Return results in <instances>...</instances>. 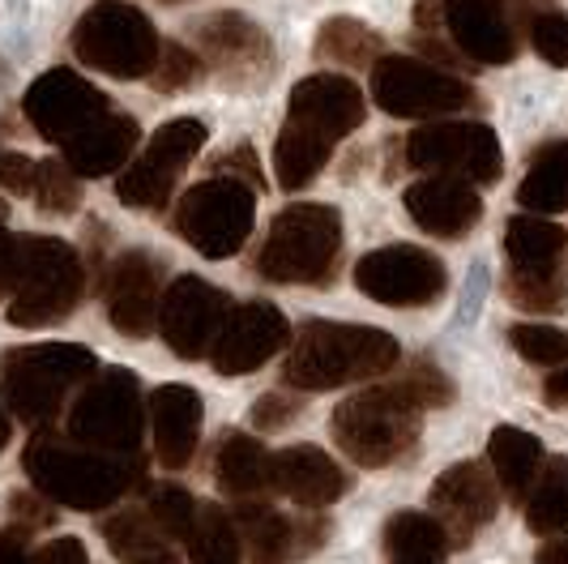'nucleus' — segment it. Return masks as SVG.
I'll return each mask as SVG.
<instances>
[{
    "instance_id": "8",
    "label": "nucleus",
    "mask_w": 568,
    "mask_h": 564,
    "mask_svg": "<svg viewBox=\"0 0 568 564\" xmlns=\"http://www.w3.org/2000/svg\"><path fill=\"white\" fill-rule=\"evenodd\" d=\"M145 432V397L142 385L129 367H103L90 376L82 397L69 406L64 436L78 441L85 450L133 457L142 450Z\"/></svg>"
},
{
    "instance_id": "12",
    "label": "nucleus",
    "mask_w": 568,
    "mask_h": 564,
    "mask_svg": "<svg viewBox=\"0 0 568 564\" xmlns=\"http://www.w3.org/2000/svg\"><path fill=\"white\" fill-rule=\"evenodd\" d=\"M205 145V124L193 120V115H180V120H168L150 145H145L138 159H129V168L115 175V193L124 205L133 210H159L168 205L175 184L184 168L197 159V150Z\"/></svg>"
},
{
    "instance_id": "11",
    "label": "nucleus",
    "mask_w": 568,
    "mask_h": 564,
    "mask_svg": "<svg viewBox=\"0 0 568 564\" xmlns=\"http://www.w3.org/2000/svg\"><path fill=\"white\" fill-rule=\"evenodd\" d=\"M372 99L381 112L402 120H432V115L462 112L475 103V90L457 73H445L415 57H381L372 64Z\"/></svg>"
},
{
    "instance_id": "32",
    "label": "nucleus",
    "mask_w": 568,
    "mask_h": 564,
    "mask_svg": "<svg viewBox=\"0 0 568 564\" xmlns=\"http://www.w3.org/2000/svg\"><path fill=\"white\" fill-rule=\"evenodd\" d=\"M521 517L535 535L568 531V457H542L530 492L521 496Z\"/></svg>"
},
{
    "instance_id": "43",
    "label": "nucleus",
    "mask_w": 568,
    "mask_h": 564,
    "mask_svg": "<svg viewBox=\"0 0 568 564\" xmlns=\"http://www.w3.org/2000/svg\"><path fill=\"white\" fill-rule=\"evenodd\" d=\"M201 78V57H193L184 43H163L159 48V60L150 69V82L159 90H184Z\"/></svg>"
},
{
    "instance_id": "53",
    "label": "nucleus",
    "mask_w": 568,
    "mask_h": 564,
    "mask_svg": "<svg viewBox=\"0 0 568 564\" xmlns=\"http://www.w3.org/2000/svg\"><path fill=\"white\" fill-rule=\"evenodd\" d=\"M535 564H568V531L565 535H556L551 543H542Z\"/></svg>"
},
{
    "instance_id": "41",
    "label": "nucleus",
    "mask_w": 568,
    "mask_h": 564,
    "mask_svg": "<svg viewBox=\"0 0 568 564\" xmlns=\"http://www.w3.org/2000/svg\"><path fill=\"white\" fill-rule=\"evenodd\" d=\"M509 342H513V351H517L521 360H530V364H539V367L568 364V334L556 330V325H513Z\"/></svg>"
},
{
    "instance_id": "55",
    "label": "nucleus",
    "mask_w": 568,
    "mask_h": 564,
    "mask_svg": "<svg viewBox=\"0 0 568 564\" xmlns=\"http://www.w3.org/2000/svg\"><path fill=\"white\" fill-rule=\"evenodd\" d=\"M0 219H4V201H0Z\"/></svg>"
},
{
    "instance_id": "1",
    "label": "nucleus",
    "mask_w": 568,
    "mask_h": 564,
    "mask_svg": "<svg viewBox=\"0 0 568 564\" xmlns=\"http://www.w3.org/2000/svg\"><path fill=\"white\" fill-rule=\"evenodd\" d=\"M530 4L535 0H419L415 43L440 64L500 69L521 52Z\"/></svg>"
},
{
    "instance_id": "42",
    "label": "nucleus",
    "mask_w": 568,
    "mask_h": 564,
    "mask_svg": "<svg viewBox=\"0 0 568 564\" xmlns=\"http://www.w3.org/2000/svg\"><path fill=\"white\" fill-rule=\"evenodd\" d=\"M398 390L410 397L419 411H440V406L454 402V381L432 364V360H415V364L406 367V376L398 381Z\"/></svg>"
},
{
    "instance_id": "6",
    "label": "nucleus",
    "mask_w": 568,
    "mask_h": 564,
    "mask_svg": "<svg viewBox=\"0 0 568 564\" xmlns=\"http://www.w3.org/2000/svg\"><path fill=\"white\" fill-rule=\"evenodd\" d=\"M334 441L355 466H394L419 441V406L389 385H372L334 411Z\"/></svg>"
},
{
    "instance_id": "30",
    "label": "nucleus",
    "mask_w": 568,
    "mask_h": 564,
    "mask_svg": "<svg viewBox=\"0 0 568 564\" xmlns=\"http://www.w3.org/2000/svg\"><path fill=\"white\" fill-rule=\"evenodd\" d=\"M329 154H334V141L286 120L283 133H278V145H274V175H278V184L286 193H300L321 175Z\"/></svg>"
},
{
    "instance_id": "18",
    "label": "nucleus",
    "mask_w": 568,
    "mask_h": 564,
    "mask_svg": "<svg viewBox=\"0 0 568 564\" xmlns=\"http://www.w3.org/2000/svg\"><path fill=\"white\" fill-rule=\"evenodd\" d=\"M432 517L445 526L449 547H466L500 508V492L484 462H457L432 483Z\"/></svg>"
},
{
    "instance_id": "45",
    "label": "nucleus",
    "mask_w": 568,
    "mask_h": 564,
    "mask_svg": "<svg viewBox=\"0 0 568 564\" xmlns=\"http://www.w3.org/2000/svg\"><path fill=\"white\" fill-rule=\"evenodd\" d=\"M325 538H329V522L325 517H300V522H291V561H304Z\"/></svg>"
},
{
    "instance_id": "35",
    "label": "nucleus",
    "mask_w": 568,
    "mask_h": 564,
    "mask_svg": "<svg viewBox=\"0 0 568 564\" xmlns=\"http://www.w3.org/2000/svg\"><path fill=\"white\" fill-rule=\"evenodd\" d=\"M505 295L526 312H565L568 309V270L556 265H513L505 274Z\"/></svg>"
},
{
    "instance_id": "34",
    "label": "nucleus",
    "mask_w": 568,
    "mask_h": 564,
    "mask_svg": "<svg viewBox=\"0 0 568 564\" xmlns=\"http://www.w3.org/2000/svg\"><path fill=\"white\" fill-rule=\"evenodd\" d=\"M184 543H189V561L193 564H240L244 561L235 517H231L223 505H197Z\"/></svg>"
},
{
    "instance_id": "48",
    "label": "nucleus",
    "mask_w": 568,
    "mask_h": 564,
    "mask_svg": "<svg viewBox=\"0 0 568 564\" xmlns=\"http://www.w3.org/2000/svg\"><path fill=\"white\" fill-rule=\"evenodd\" d=\"M30 564H85L82 538H52L30 556Z\"/></svg>"
},
{
    "instance_id": "14",
    "label": "nucleus",
    "mask_w": 568,
    "mask_h": 564,
    "mask_svg": "<svg viewBox=\"0 0 568 564\" xmlns=\"http://www.w3.org/2000/svg\"><path fill=\"white\" fill-rule=\"evenodd\" d=\"M445 282L440 256L415 244H389L355 261V286L385 309H427L445 295Z\"/></svg>"
},
{
    "instance_id": "27",
    "label": "nucleus",
    "mask_w": 568,
    "mask_h": 564,
    "mask_svg": "<svg viewBox=\"0 0 568 564\" xmlns=\"http://www.w3.org/2000/svg\"><path fill=\"white\" fill-rule=\"evenodd\" d=\"M214 480L235 501H261L270 492V450L244 432H227L214 457Z\"/></svg>"
},
{
    "instance_id": "50",
    "label": "nucleus",
    "mask_w": 568,
    "mask_h": 564,
    "mask_svg": "<svg viewBox=\"0 0 568 564\" xmlns=\"http://www.w3.org/2000/svg\"><path fill=\"white\" fill-rule=\"evenodd\" d=\"M27 538H30L27 526H9V531H0V564H30Z\"/></svg>"
},
{
    "instance_id": "4",
    "label": "nucleus",
    "mask_w": 568,
    "mask_h": 564,
    "mask_svg": "<svg viewBox=\"0 0 568 564\" xmlns=\"http://www.w3.org/2000/svg\"><path fill=\"white\" fill-rule=\"evenodd\" d=\"M99 372L94 351L78 342H39L18 346L0 360V406L30 427H43L64 411V397Z\"/></svg>"
},
{
    "instance_id": "33",
    "label": "nucleus",
    "mask_w": 568,
    "mask_h": 564,
    "mask_svg": "<svg viewBox=\"0 0 568 564\" xmlns=\"http://www.w3.org/2000/svg\"><path fill=\"white\" fill-rule=\"evenodd\" d=\"M235 531L240 547L248 552L253 564H286L291 561V517L265 501H240L235 508Z\"/></svg>"
},
{
    "instance_id": "52",
    "label": "nucleus",
    "mask_w": 568,
    "mask_h": 564,
    "mask_svg": "<svg viewBox=\"0 0 568 564\" xmlns=\"http://www.w3.org/2000/svg\"><path fill=\"white\" fill-rule=\"evenodd\" d=\"M542 397H547V406H556V411H568V367H560V372H551V376H547V385H542Z\"/></svg>"
},
{
    "instance_id": "9",
    "label": "nucleus",
    "mask_w": 568,
    "mask_h": 564,
    "mask_svg": "<svg viewBox=\"0 0 568 564\" xmlns=\"http://www.w3.org/2000/svg\"><path fill=\"white\" fill-rule=\"evenodd\" d=\"M159 48L163 43H159L154 22L138 4H124V0L90 4L73 27V57L82 60L85 69H99V73L120 78V82L150 78Z\"/></svg>"
},
{
    "instance_id": "46",
    "label": "nucleus",
    "mask_w": 568,
    "mask_h": 564,
    "mask_svg": "<svg viewBox=\"0 0 568 564\" xmlns=\"http://www.w3.org/2000/svg\"><path fill=\"white\" fill-rule=\"evenodd\" d=\"M214 168H219V175H231V180H244L248 189H261V168H256V150H253V145H240V150H231V154H223Z\"/></svg>"
},
{
    "instance_id": "7",
    "label": "nucleus",
    "mask_w": 568,
    "mask_h": 564,
    "mask_svg": "<svg viewBox=\"0 0 568 564\" xmlns=\"http://www.w3.org/2000/svg\"><path fill=\"white\" fill-rule=\"evenodd\" d=\"M342 253V214L321 201L286 205L270 223L256 270L270 282H329Z\"/></svg>"
},
{
    "instance_id": "22",
    "label": "nucleus",
    "mask_w": 568,
    "mask_h": 564,
    "mask_svg": "<svg viewBox=\"0 0 568 564\" xmlns=\"http://www.w3.org/2000/svg\"><path fill=\"white\" fill-rule=\"evenodd\" d=\"M346 487H351L346 471L316 445H291V450L270 453V492H283L295 505L325 508L342 501Z\"/></svg>"
},
{
    "instance_id": "24",
    "label": "nucleus",
    "mask_w": 568,
    "mask_h": 564,
    "mask_svg": "<svg viewBox=\"0 0 568 564\" xmlns=\"http://www.w3.org/2000/svg\"><path fill=\"white\" fill-rule=\"evenodd\" d=\"M150 427H154V453L168 471H184L201 441V397L189 385H159L150 394Z\"/></svg>"
},
{
    "instance_id": "37",
    "label": "nucleus",
    "mask_w": 568,
    "mask_h": 564,
    "mask_svg": "<svg viewBox=\"0 0 568 564\" xmlns=\"http://www.w3.org/2000/svg\"><path fill=\"white\" fill-rule=\"evenodd\" d=\"M385 52L381 34L355 18H329L325 27L316 30V57L329 64H376Z\"/></svg>"
},
{
    "instance_id": "2",
    "label": "nucleus",
    "mask_w": 568,
    "mask_h": 564,
    "mask_svg": "<svg viewBox=\"0 0 568 564\" xmlns=\"http://www.w3.org/2000/svg\"><path fill=\"white\" fill-rule=\"evenodd\" d=\"M30 483L43 501L78 513H99L112 508L133 483L142 480V457H115V453L85 450L69 436H52L39 432L30 436L27 453H22Z\"/></svg>"
},
{
    "instance_id": "17",
    "label": "nucleus",
    "mask_w": 568,
    "mask_h": 564,
    "mask_svg": "<svg viewBox=\"0 0 568 564\" xmlns=\"http://www.w3.org/2000/svg\"><path fill=\"white\" fill-rule=\"evenodd\" d=\"M22 108H27V120L34 124L39 138L69 145L90 120H99V115L108 112V99H103L99 85L85 82L82 73L52 69V73H43L39 82L30 85Z\"/></svg>"
},
{
    "instance_id": "38",
    "label": "nucleus",
    "mask_w": 568,
    "mask_h": 564,
    "mask_svg": "<svg viewBox=\"0 0 568 564\" xmlns=\"http://www.w3.org/2000/svg\"><path fill=\"white\" fill-rule=\"evenodd\" d=\"M30 193L39 201V210H48V214H73V210L82 205V184H78L73 171L64 168V159H43V163H34Z\"/></svg>"
},
{
    "instance_id": "20",
    "label": "nucleus",
    "mask_w": 568,
    "mask_h": 564,
    "mask_svg": "<svg viewBox=\"0 0 568 564\" xmlns=\"http://www.w3.org/2000/svg\"><path fill=\"white\" fill-rule=\"evenodd\" d=\"M368 115V103H364V90L342 78V73H313L304 82H295L291 90V108H286V120L291 124H304L321 138L342 141L346 133H355Z\"/></svg>"
},
{
    "instance_id": "47",
    "label": "nucleus",
    "mask_w": 568,
    "mask_h": 564,
    "mask_svg": "<svg viewBox=\"0 0 568 564\" xmlns=\"http://www.w3.org/2000/svg\"><path fill=\"white\" fill-rule=\"evenodd\" d=\"M30 180H34V163L27 154L0 150V189L4 193H30Z\"/></svg>"
},
{
    "instance_id": "29",
    "label": "nucleus",
    "mask_w": 568,
    "mask_h": 564,
    "mask_svg": "<svg viewBox=\"0 0 568 564\" xmlns=\"http://www.w3.org/2000/svg\"><path fill=\"white\" fill-rule=\"evenodd\" d=\"M103 538L124 564H180L171 538L150 522L145 508H124L103 522Z\"/></svg>"
},
{
    "instance_id": "13",
    "label": "nucleus",
    "mask_w": 568,
    "mask_h": 564,
    "mask_svg": "<svg viewBox=\"0 0 568 564\" xmlns=\"http://www.w3.org/2000/svg\"><path fill=\"white\" fill-rule=\"evenodd\" d=\"M410 168L432 175H457L466 184H491L505 171V150L487 124L475 120H449V124H424L406 141Z\"/></svg>"
},
{
    "instance_id": "21",
    "label": "nucleus",
    "mask_w": 568,
    "mask_h": 564,
    "mask_svg": "<svg viewBox=\"0 0 568 564\" xmlns=\"http://www.w3.org/2000/svg\"><path fill=\"white\" fill-rule=\"evenodd\" d=\"M159 265L145 253H120L108 265V321L129 339H145L159 325Z\"/></svg>"
},
{
    "instance_id": "16",
    "label": "nucleus",
    "mask_w": 568,
    "mask_h": 564,
    "mask_svg": "<svg viewBox=\"0 0 568 564\" xmlns=\"http://www.w3.org/2000/svg\"><path fill=\"white\" fill-rule=\"evenodd\" d=\"M291 342V325L274 304L248 300L240 309H227L223 330L210 346V364L219 376H248L261 364H270Z\"/></svg>"
},
{
    "instance_id": "31",
    "label": "nucleus",
    "mask_w": 568,
    "mask_h": 564,
    "mask_svg": "<svg viewBox=\"0 0 568 564\" xmlns=\"http://www.w3.org/2000/svg\"><path fill=\"white\" fill-rule=\"evenodd\" d=\"M526 214H560L568 205V141H547L535 150L526 180L517 184Z\"/></svg>"
},
{
    "instance_id": "51",
    "label": "nucleus",
    "mask_w": 568,
    "mask_h": 564,
    "mask_svg": "<svg viewBox=\"0 0 568 564\" xmlns=\"http://www.w3.org/2000/svg\"><path fill=\"white\" fill-rule=\"evenodd\" d=\"M13 270H18V235H9L4 223H0V295H9Z\"/></svg>"
},
{
    "instance_id": "44",
    "label": "nucleus",
    "mask_w": 568,
    "mask_h": 564,
    "mask_svg": "<svg viewBox=\"0 0 568 564\" xmlns=\"http://www.w3.org/2000/svg\"><path fill=\"white\" fill-rule=\"evenodd\" d=\"M295 415H300V402L286 394H261L253 402V427H261V432H278Z\"/></svg>"
},
{
    "instance_id": "40",
    "label": "nucleus",
    "mask_w": 568,
    "mask_h": 564,
    "mask_svg": "<svg viewBox=\"0 0 568 564\" xmlns=\"http://www.w3.org/2000/svg\"><path fill=\"white\" fill-rule=\"evenodd\" d=\"M145 513H150V522H154L168 538H184L189 535V526H193L197 501H193L184 487H175V483H159V487H150Z\"/></svg>"
},
{
    "instance_id": "26",
    "label": "nucleus",
    "mask_w": 568,
    "mask_h": 564,
    "mask_svg": "<svg viewBox=\"0 0 568 564\" xmlns=\"http://www.w3.org/2000/svg\"><path fill=\"white\" fill-rule=\"evenodd\" d=\"M542 457H547V453H542L539 436H530V432H521V427H513V423L491 427V436H487L491 480H496V487H505L517 505H521V496L530 492V483H535V475H539Z\"/></svg>"
},
{
    "instance_id": "10",
    "label": "nucleus",
    "mask_w": 568,
    "mask_h": 564,
    "mask_svg": "<svg viewBox=\"0 0 568 564\" xmlns=\"http://www.w3.org/2000/svg\"><path fill=\"white\" fill-rule=\"evenodd\" d=\"M171 223L184 235V244L197 249L201 256H210V261L235 256L253 235L256 189H248L244 180H231V175H210L175 201Z\"/></svg>"
},
{
    "instance_id": "54",
    "label": "nucleus",
    "mask_w": 568,
    "mask_h": 564,
    "mask_svg": "<svg viewBox=\"0 0 568 564\" xmlns=\"http://www.w3.org/2000/svg\"><path fill=\"white\" fill-rule=\"evenodd\" d=\"M9 432H13V423H9V411L0 406V450L9 445Z\"/></svg>"
},
{
    "instance_id": "39",
    "label": "nucleus",
    "mask_w": 568,
    "mask_h": 564,
    "mask_svg": "<svg viewBox=\"0 0 568 564\" xmlns=\"http://www.w3.org/2000/svg\"><path fill=\"white\" fill-rule=\"evenodd\" d=\"M526 34H530V48H535L547 64L568 69V13H560V9L547 4V0H535L530 13H526Z\"/></svg>"
},
{
    "instance_id": "28",
    "label": "nucleus",
    "mask_w": 568,
    "mask_h": 564,
    "mask_svg": "<svg viewBox=\"0 0 568 564\" xmlns=\"http://www.w3.org/2000/svg\"><path fill=\"white\" fill-rule=\"evenodd\" d=\"M449 552V535L432 513L402 508L385 522V556L394 564H440Z\"/></svg>"
},
{
    "instance_id": "49",
    "label": "nucleus",
    "mask_w": 568,
    "mask_h": 564,
    "mask_svg": "<svg viewBox=\"0 0 568 564\" xmlns=\"http://www.w3.org/2000/svg\"><path fill=\"white\" fill-rule=\"evenodd\" d=\"M52 508L43 505V501H34L30 492H18L13 496V526H27V531H39V526H52Z\"/></svg>"
},
{
    "instance_id": "19",
    "label": "nucleus",
    "mask_w": 568,
    "mask_h": 564,
    "mask_svg": "<svg viewBox=\"0 0 568 564\" xmlns=\"http://www.w3.org/2000/svg\"><path fill=\"white\" fill-rule=\"evenodd\" d=\"M193 30H197L201 60L214 64L227 82H256L274 64V48L265 30L248 22L244 13H210Z\"/></svg>"
},
{
    "instance_id": "36",
    "label": "nucleus",
    "mask_w": 568,
    "mask_h": 564,
    "mask_svg": "<svg viewBox=\"0 0 568 564\" xmlns=\"http://www.w3.org/2000/svg\"><path fill=\"white\" fill-rule=\"evenodd\" d=\"M568 231L539 214H513L505 226V253L513 265H556L565 261Z\"/></svg>"
},
{
    "instance_id": "3",
    "label": "nucleus",
    "mask_w": 568,
    "mask_h": 564,
    "mask_svg": "<svg viewBox=\"0 0 568 564\" xmlns=\"http://www.w3.org/2000/svg\"><path fill=\"white\" fill-rule=\"evenodd\" d=\"M398 364V342L376 325L346 321H308L286 351L283 376L291 390H338L351 381H368Z\"/></svg>"
},
{
    "instance_id": "5",
    "label": "nucleus",
    "mask_w": 568,
    "mask_h": 564,
    "mask_svg": "<svg viewBox=\"0 0 568 564\" xmlns=\"http://www.w3.org/2000/svg\"><path fill=\"white\" fill-rule=\"evenodd\" d=\"M85 270L78 249L52 235L18 240V270L9 286V321L22 330L57 325L82 304Z\"/></svg>"
},
{
    "instance_id": "25",
    "label": "nucleus",
    "mask_w": 568,
    "mask_h": 564,
    "mask_svg": "<svg viewBox=\"0 0 568 564\" xmlns=\"http://www.w3.org/2000/svg\"><path fill=\"white\" fill-rule=\"evenodd\" d=\"M138 133L142 129H138L133 115L108 108L99 120H90L69 145H60L64 150V168L73 175H115V171L129 168V159L138 150Z\"/></svg>"
},
{
    "instance_id": "23",
    "label": "nucleus",
    "mask_w": 568,
    "mask_h": 564,
    "mask_svg": "<svg viewBox=\"0 0 568 564\" xmlns=\"http://www.w3.org/2000/svg\"><path fill=\"white\" fill-rule=\"evenodd\" d=\"M406 214L415 226H424L427 235L462 240L470 226L479 223L484 201L457 175H424L419 184L406 189Z\"/></svg>"
},
{
    "instance_id": "15",
    "label": "nucleus",
    "mask_w": 568,
    "mask_h": 564,
    "mask_svg": "<svg viewBox=\"0 0 568 564\" xmlns=\"http://www.w3.org/2000/svg\"><path fill=\"white\" fill-rule=\"evenodd\" d=\"M227 309V295L219 286H210L197 274H184L159 300V334L180 360H205L223 330Z\"/></svg>"
}]
</instances>
